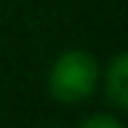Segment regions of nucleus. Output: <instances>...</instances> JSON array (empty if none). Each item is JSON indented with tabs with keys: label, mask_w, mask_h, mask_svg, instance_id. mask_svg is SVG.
I'll use <instances>...</instances> for the list:
<instances>
[{
	"label": "nucleus",
	"mask_w": 128,
	"mask_h": 128,
	"mask_svg": "<svg viewBox=\"0 0 128 128\" xmlns=\"http://www.w3.org/2000/svg\"><path fill=\"white\" fill-rule=\"evenodd\" d=\"M100 78L97 60L84 50H71L55 60L50 71V92L58 102H81L92 97Z\"/></svg>",
	"instance_id": "f257e3e1"
},
{
	"label": "nucleus",
	"mask_w": 128,
	"mask_h": 128,
	"mask_svg": "<svg viewBox=\"0 0 128 128\" xmlns=\"http://www.w3.org/2000/svg\"><path fill=\"white\" fill-rule=\"evenodd\" d=\"M126 71H128V58L126 55H118L112 60V66H110V71H107V100L118 110H126V104H128Z\"/></svg>",
	"instance_id": "f03ea898"
},
{
	"label": "nucleus",
	"mask_w": 128,
	"mask_h": 128,
	"mask_svg": "<svg viewBox=\"0 0 128 128\" xmlns=\"http://www.w3.org/2000/svg\"><path fill=\"white\" fill-rule=\"evenodd\" d=\"M78 128H123V123L115 118H110V115H94V118L84 120Z\"/></svg>",
	"instance_id": "7ed1b4c3"
}]
</instances>
